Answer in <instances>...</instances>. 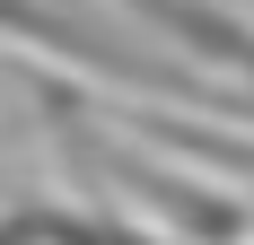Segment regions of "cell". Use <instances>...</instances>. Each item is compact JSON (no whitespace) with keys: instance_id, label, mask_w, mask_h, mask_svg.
Segmentation results:
<instances>
[]
</instances>
